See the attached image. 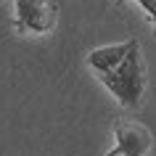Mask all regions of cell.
Returning <instances> with one entry per match:
<instances>
[{"label":"cell","instance_id":"obj_1","mask_svg":"<svg viewBox=\"0 0 156 156\" xmlns=\"http://www.w3.org/2000/svg\"><path fill=\"white\" fill-rule=\"evenodd\" d=\"M98 80L124 108H138L146 98V61L140 56V45L132 48L111 72L98 74Z\"/></svg>","mask_w":156,"mask_h":156},{"label":"cell","instance_id":"obj_2","mask_svg":"<svg viewBox=\"0 0 156 156\" xmlns=\"http://www.w3.org/2000/svg\"><path fill=\"white\" fill-rule=\"evenodd\" d=\"M154 146V135L138 119H116L114 122V148L106 156H146Z\"/></svg>","mask_w":156,"mask_h":156},{"label":"cell","instance_id":"obj_3","mask_svg":"<svg viewBox=\"0 0 156 156\" xmlns=\"http://www.w3.org/2000/svg\"><path fill=\"white\" fill-rule=\"evenodd\" d=\"M16 3V29L32 34H48L58 21V5L53 0H13Z\"/></svg>","mask_w":156,"mask_h":156},{"label":"cell","instance_id":"obj_4","mask_svg":"<svg viewBox=\"0 0 156 156\" xmlns=\"http://www.w3.org/2000/svg\"><path fill=\"white\" fill-rule=\"evenodd\" d=\"M140 42L138 40H127V42H114V45H101V48L90 50L87 53V58H85V64L90 66L95 74H106L111 72L119 61H122L127 53H130L132 48H138Z\"/></svg>","mask_w":156,"mask_h":156},{"label":"cell","instance_id":"obj_5","mask_svg":"<svg viewBox=\"0 0 156 156\" xmlns=\"http://www.w3.org/2000/svg\"><path fill=\"white\" fill-rule=\"evenodd\" d=\"M140 3V8L146 11V16L151 19V27H154V34H156V0H135Z\"/></svg>","mask_w":156,"mask_h":156}]
</instances>
